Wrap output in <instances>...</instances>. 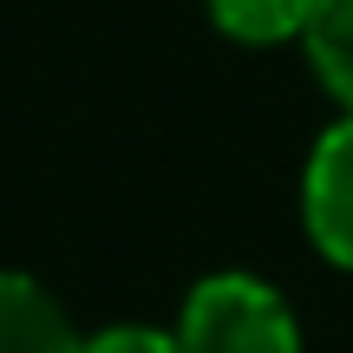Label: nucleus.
Returning <instances> with one entry per match:
<instances>
[{"instance_id":"obj_1","label":"nucleus","mask_w":353,"mask_h":353,"mask_svg":"<svg viewBox=\"0 0 353 353\" xmlns=\"http://www.w3.org/2000/svg\"><path fill=\"white\" fill-rule=\"evenodd\" d=\"M176 347L183 353H301L288 301L255 275H203L176 314Z\"/></svg>"},{"instance_id":"obj_2","label":"nucleus","mask_w":353,"mask_h":353,"mask_svg":"<svg viewBox=\"0 0 353 353\" xmlns=\"http://www.w3.org/2000/svg\"><path fill=\"white\" fill-rule=\"evenodd\" d=\"M301 223H307V242H314L334 268L353 275V112H341L314 138V151H307Z\"/></svg>"},{"instance_id":"obj_3","label":"nucleus","mask_w":353,"mask_h":353,"mask_svg":"<svg viewBox=\"0 0 353 353\" xmlns=\"http://www.w3.org/2000/svg\"><path fill=\"white\" fill-rule=\"evenodd\" d=\"M0 353H85V334L33 275L0 268Z\"/></svg>"},{"instance_id":"obj_4","label":"nucleus","mask_w":353,"mask_h":353,"mask_svg":"<svg viewBox=\"0 0 353 353\" xmlns=\"http://www.w3.org/2000/svg\"><path fill=\"white\" fill-rule=\"evenodd\" d=\"M294 46L307 52L314 79L341 99V112H353V0H321Z\"/></svg>"},{"instance_id":"obj_5","label":"nucleus","mask_w":353,"mask_h":353,"mask_svg":"<svg viewBox=\"0 0 353 353\" xmlns=\"http://www.w3.org/2000/svg\"><path fill=\"white\" fill-rule=\"evenodd\" d=\"M314 7L321 0H210V20L242 46H281V39H301Z\"/></svg>"},{"instance_id":"obj_6","label":"nucleus","mask_w":353,"mask_h":353,"mask_svg":"<svg viewBox=\"0 0 353 353\" xmlns=\"http://www.w3.org/2000/svg\"><path fill=\"white\" fill-rule=\"evenodd\" d=\"M85 353H183V347L164 327H105L85 341Z\"/></svg>"}]
</instances>
